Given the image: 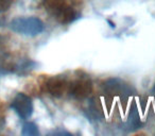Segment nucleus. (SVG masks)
Returning a JSON list of instances; mask_svg holds the SVG:
<instances>
[{"label": "nucleus", "mask_w": 155, "mask_h": 136, "mask_svg": "<svg viewBox=\"0 0 155 136\" xmlns=\"http://www.w3.org/2000/svg\"><path fill=\"white\" fill-rule=\"evenodd\" d=\"M2 25H3V22H1V20H0V27L2 26Z\"/></svg>", "instance_id": "423d86ee"}, {"label": "nucleus", "mask_w": 155, "mask_h": 136, "mask_svg": "<svg viewBox=\"0 0 155 136\" xmlns=\"http://www.w3.org/2000/svg\"><path fill=\"white\" fill-rule=\"evenodd\" d=\"M13 0H0V13L8 11L11 8Z\"/></svg>", "instance_id": "39448f33"}, {"label": "nucleus", "mask_w": 155, "mask_h": 136, "mask_svg": "<svg viewBox=\"0 0 155 136\" xmlns=\"http://www.w3.org/2000/svg\"><path fill=\"white\" fill-rule=\"evenodd\" d=\"M105 91L114 95H124V94L129 95L130 87L118 79H112L106 82Z\"/></svg>", "instance_id": "7ed1b4c3"}, {"label": "nucleus", "mask_w": 155, "mask_h": 136, "mask_svg": "<svg viewBox=\"0 0 155 136\" xmlns=\"http://www.w3.org/2000/svg\"><path fill=\"white\" fill-rule=\"evenodd\" d=\"M21 134L24 136H36L38 135V129L33 122H26L22 127Z\"/></svg>", "instance_id": "20e7f679"}, {"label": "nucleus", "mask_w": 155, "mask_h": 136, "mask_svg": "<svg viewBox=\"0 0 155 136\" xmlns=\"http://www.w3.org/2000/svg\"><path fill=\"white\" fill-rule=\"evenodd\" d=\"M11 106L22 119L29 118L33 113V103L31 98L21 93L16 95V97L12 101Z\"/></svg>", "instance_id": "f03ea898"}, {"label": "nucleus", "mask_w": 155, "mask_h": 136, "mask_svg": "<svg viewBox=\"0 0 155 136\" xmlns=\"http://www.w3.org/2000/svg\"><path fill=\"white\" fill-rule=\"evenodd\" d=\"M10 28L19 34L34 36L43 32L44 24L36 17H18L10 22Z\"/></svg>", "instance_id": "f257e3e1"}]
</instances>
